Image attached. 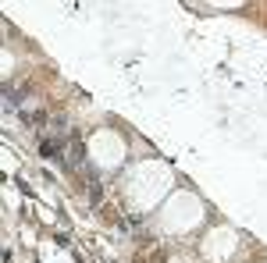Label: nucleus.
Masks as SVG:
<instances>
[{
  "mask_svg": "<svg viewBox=\"0 0 267 263\" xmlns=\"http://www.w3.org/2000/svg\"><path fill=\"white\" fill-rule=\"evenodd\" d=\"M40 153L47 157V160H64L68 153H64V139H43L40 142Z\"/></svg>",
  "mask_w": 267,
  "mask_h": 263,
  "instance_id": "nucleus-1",
  "label": "nucleus"
}]
</instances>
